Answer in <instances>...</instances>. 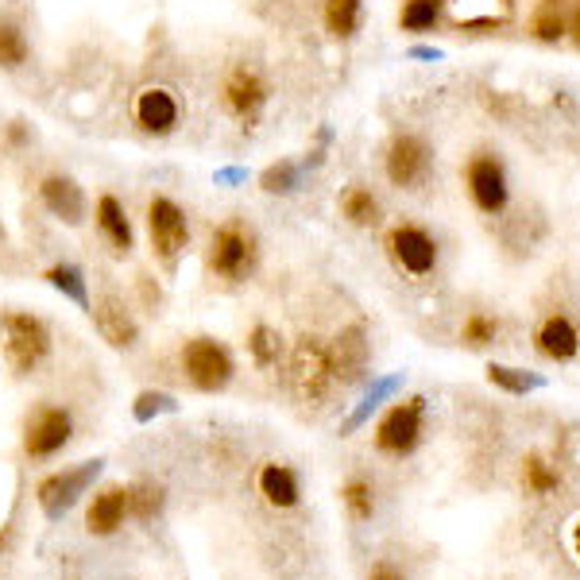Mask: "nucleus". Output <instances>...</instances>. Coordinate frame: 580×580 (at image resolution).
Returning a JSON list of instances; mask_svg holds the SVG:
<instances>
[{"mask_svg":"<svg viewBox=\"0 0 580 580\" xmlns=\"http://www.w3.org/2000/svg\"><path fill=\"white\" fill-rule=\"evenodd\" d=\"M31 62V39L15 20H0V70H23Z\"/></svg>","mask_w":580,"mask_h":580,"instance_id":"23","label":"nucleus"},{"mask_svg":"<svg viewBox=\"0 0 580 580\" xmlns=\"http://www.w3.org/2000/svg\"><path fill=\"white\" fill-rule=\"evenodd\" d=\"M573 550H577V558H580V519H577V527H573Z\"/></svg>","mask_w":580,"mask_h":580,"instance_id":"38","label":"nucleus"},{"mask_svg":"<svg viewBox=\"0 0 580 580\" xmlns=\"http://www.w3.org/2000/svg\"><path fill=\"white\" fill-rule=\"evenodd\" d=\"M183 372L198 391L217 395V391L229 387L232 375H237V360H232L229 344H221L217 336L201 333V336H190V341L183 344Z\"/></svg>","mask_w":580,"mask_h":580,"instance_id":"5","label":"nucleus"},{"mask_svg":"<svg viewBox=\"0 0 580 580\" xmlns=\"http://www.w3.org/2000/svg\"><path fill=\"white\" fill-rule=\"evenodd\" d=\"M522 484H527V491H530V496H550V491L561 484V476L553 473V468L546 465V460L535 453V457H527V460H522Z\"/></svg>","mask_w":580,"mask_h":580,"instance_id":"30","label":"nucleus"},{"mask_svg":"<svg viewBox=\"0 0 580 580\" xmlns=\"http://www.w3.org/2000/svg\"><path fill=\"white\" fill-rule=\"evenodd\" d=\"M538 352L550 360H573L580 352V333L577 325L566 318V313H553V318H546L542 325H538Z\"/></svg>","mask_w":580,"mask_h":580,"instance_id":"19","label":"nucleus"},{"mask_svg":"<svg viewBox=\"0 0 580 580\" xmlns=\"http://www.w3.org/2000/svg\"><path fill=\"white\" fill-rule=\"evenodd\" d=\"M0 336H4V360L15 375H28L51 356V329L39 313L8 310L0 318Z\"/></svg>","mask_w":580,"mask_h":580,"instance_id":"2","label":"nucleus"},{"mask_svg":"<svg viewBox=\"0 0 580 580\" xmlns=\"http://www.w3.org/2000/svg\"><path fill=\"white\" fill-rule=\"evenodd\" d=\"M499 333V321L488 318V313H468L465 318V329H460V341L468 344V349H484V344H491Z\"/></svg>","mask_w":580,"mask_h":580,"instance_id":"31","label":"nucleus"},{"mask_svg":"<svg viewBox=\"0 0 580 580\" xmlns=\"http://www.w3.org/2000/svg\"><path fill=\"white\" fill-rule=\"evenodd\" d=\"M163 511V488H155V484H132L128 488V515L139 522H152L155 515Z\"/></svg>","mask_w":580,"mask_h":580,"instance_id":"29","label":"nucleus"},{"mask_svg":"<svg viewBox=\"0 0 580 580\" xmlns=\"http://www.w3.org/2000/svg\"><path fill=\"white\" fill-rule=\"evenodd\" d=\"M504 4H515V0H504Z\"/></svg>","mask_w":580,"mask_h":580,"instance_id":"41","label":"nucleus"},{"mask_svg":"<svg viewBox=\"0 0 580 580\" xmlns=\"http://www.w3.org/2000/svg\"><path fill=\"white\" fill-rule=\"evenodd\" d=\"M217 93H221L225 113H229L232 121L245 124V128H252L271 101V82L260 66H252V62H232V66L225 70L221 90Z\"/></svg>","mask_w":580,"mask_h":580,"instance_id":"3","label":"nucleus"},{"mask_svg":"<svg viewBox=\"0 0 580 580\" xmlns=\"http://www.w3.org/2000/svg\"><path fill=\"white\" fill-rule=\"evenodd\" d=\"M8 144H12V147H28L31 144L28 121H12V124H8Z\"/></svg>","mask_w":580,"mask_h":580,"instance_id":"35","label":"nucleus"},{"mask_svg":"<svg viewBox=\"0 0 580 580\" xmlns=\"http://www.w3.org/2000/svg\"><path fill=\"white\" fill-rule=\"evenodd\" d=\"M128 519V488H101L93 496L90 511H85V527L90 535H116Z\"/></svg>","mask_w":580,"mask_h":580,"instance_id":"18","label":"nucleus"},{"mask_svg":"<svg viewBox=\"0 0 580 580\" xmlns=\"http://www.w3.org/2000/svg\"><path fill=\"white\" fill-rule=\"evenodd\" d=\"M367 580H403V577H398V573H395V569H391V566H380V569H375V573L367 577Z\"/></svg>","mask_w":580,"mask_h":580,"instance_id":"37","label":"nucleus"},{"mask_svg":"<svg viewBox=\"0 0 580 580\" xmlns=\"http://www.w3.org/2000/svg\"><path fill=\"white\" fill-rule=\"evenodd\" d=\"M422 418H426V398L414 395L395 403L375 426V449L387 457H411L422 442Z\"/></svg>","mask_w":580,"mask_h":580,"instance_id":"7","label":"nucleus"},{"mask_svg":"<svg viewBox=\"0 0 580 580\" xmlns=\"http://www.w3.org/2000/svg\"><path fill=\"white\" fill-rule=\"evenodd\" d=\"M132 121L144 136H175L183 124V101L170 85H144L132 97Z\"/></svg>","mask_w":580,"mask_h":580,"instance_id":"11","label":"nucleus"},{"mask_svg":"<svg viewBox=\"0 0 580 580\" xmlns=\"http://www.w3.org/2000/svg\"><path fill=\"white\" fill-rule=\"evenodd\" d=\"M445 0H406L403 12H398V28L414 31V35H426L442 23Z\"/></svg>","mask_w":580,"mask_h":580,"instance_id":"25","label":"nucleus"},{"mask_svg":"<svg viewBox=\"0 0 580 580\" xmlns=\"http://www.w3.org/2000/svg\"><path fill=\"white\" fill-rule=\"evenodd\" d=\"M90 313H93V325H97V333L105 336L113 349H132V344H136L139 325H136V318L124 310V302L116 294H105Z\"/></svg>","mask_w":580,"mask_h":580,"instance_id":"16","label":"nucleus"},{"mask_svg":"<svg viewBox=\"0 0 580 580\" xmlns=\"http://www.w3.org/2000/svg\"><path fill=\"white\" fill-rule=\"evenodd\" d=\"M248 352H252L256 367H276L279 360H283V333H279L276 325H256L252 333H248Z\"/></svg>","mask_w":580,"mask_h":580,"instance_id":"26","label":"nucleus"},{"mask_svg":"<svg viewBox=\"0 0 580 580\" xmlns=\"http://www.w3.org/2000/svg\"><path fill=\"white\" fill-rule=\"evenodd\" d=\"M0 245H4V229H0Z\"/></svg>","mask_w":580,"mask_h":580,"instance_id":"40","label":"nucleus"},{"mask_svg":"<svg viewBox=\"0 0 580 580\" xmlns=\"http://www.w3.org/2000/svg\"><path fill=\"white\" fill-rule=\"evenodd\" d=\"M329 356H333V372L336 383H356L367 367V341H364V329L349 325L333 344H329Z\"/></svg>","mask_w":580,"mask_h":580,"instance_id":"17","label":"nucleus"},{"mask_svg":"<svg viewBox=\"0 0 580 580\" xmlns=\"http://www.w3.org/2000/svg\"><path fill=\"white\" fill-rule=\"evenodd\" d=\"M74 437V418L66 406H35L23 422V453L31 460H46L62 453Z\"/></svg>","mask_w":580,"mask_h":580,"instance_id":"9","label":"nucleus"},{"mask_svg":"<svg viewBox=\"0 0 580 580\" xmlns=\"http://www.w3.org/2000/svg\"><path fill=\"white\" fill-rule=\"evenodd\" d=\"M163 411H175V398L163 395V391H144V395L136 398V418L147 422L152 414H163Z\"/></svg>","mask_w":580,"mask_h":580,"instance_id":"32","label":"nucleus"},{"mask_svg":"<svg viewBox=\"0 0 580 580\" xmlns=\"http://www.w3.org/2000/svg\"><path fill=\"white\" fill-rule=\"evenodd\" d=\"M387 256L403 276L411 279H426L437 268V240L429 237L422 225L414 221H398L387 232Z\"/></svg>","mask_w":580,"mask_h":580,"instance_id":"10","label":"nucleus"},{"mask_svg":"<svg viewBox=\"0 0 580 580\" xmlns=\"http://www.w3.org/2000/svg\"><path fill=\"white\" fill-rule=\"evenodd\" d=\"M97 473H101V460H85V465L70 468V473L46 476V480L39 484V491H35L39 504H43V511L51 515V519H59L62 511H70L74 499L82 496L93 480H97Z\"/></svg>","mask_w":580,"mask_h":580,"instance_id":"13","label":"nucleus"},{"mask_svg":"<svg viewBox=\"0 0 580 580\" xmlns=\"http://www.w3.org/2000/svg\"><path fill=\"white\" fill-rule=\"evenodd\" d=\"M43 279L59 290L62 298H70V302H77L82 310H93L90 302V290H85V276L82 268H74V263H54V268L43 271Z\"/></svg>","mask_w":580,"mask_h":580,"instance_id":"24","label":"nucleus"},{"mask_svg":"<svg viewBox=\"0 0 580 580\" xmlns=\"http://www.w3.org/2000/svg\"><path fill=\"white\" fill-rule=\"evenodd\" d=\"M321 15H325L329 35L352 39L364 20V0H321Z\"/></svg>","mask_w":580,"mask_h":580,"instance_id":"22","label":"nucleus"},{"mask_svg":"<svg viewBox=\"0 0 580 580\" xmlns=\"http://www.w3.org/2000/svg\"><path fill=\"white\" fill-rule=\"evenodd\" d=\"M302 186V167L294 159H279L271 167H263L260 175V190L263 194H294Z\"/></svg>","mask_w":580,"mask_h":580,"instance_id":"27","label":"nucleus"},{"mask_svg":"<svg viewBox=\"0 0 580 580\" xmlns=\"http://www.w3.org/2000/svg\"><path fill=\"white\" fill-rule=\"evenodd\" d=\"M535 31L542 39H561L566 35V20H561V12H553V4H546L542 15L535 20Z\"/></svg>","mask_w":580,"mask_h":580,"instance_id":"33","label":"nucleus"},{"mask_svg":"<svg viewBox=\"0 0 580 580\" xmlns=\"http://www.w3.org/2000/svg\"><path fill=\"white\" fill-rule=\"evenodd\" d=\"M147 237H152L155 260L167 271H175L183 252L190 248V217L170 194H155L147 201Z\"/></svg>","mask_w":580,"mask_h":580,"instance_id":"4","label":"nucleus"},{"mask_svg":"<svg viewBox=\"0 0 580 580\" xmlns=\"http://www.w3.org/2000/svg\"><path fill=\"white\" fill-rule=\"evenodd\" d=\"M465 183H468V194H473L476 209H484V214H504V206H507L504 163L491 159V155H476L465 170Z\"/></svg>","mask_w":580,"mask_h":580,"instance_id":"14","label":"nucleus"},{"mask_svg":"<svg viewBox=\"0 0 580 580\" xmlns=\"http://www.w3.org/2000/svg\"><path fill=\"white\" fill-rule=\"evenodd\" d=\"M383 170H387L391 186H398V190H418L429 178V170H434V152H429L426 139L414 136V132H398L387 144Z\"/></svg>","mask_w":580,"mask_h":580,"instance_id":"8","label":"nucleus"},{"mask_svg":"<svg viewBox=\"0 0 580 580\" xmlns=\"http://www.w3.org/2000/svg\"><path fill=\"white\" fill-rule=\"evenodd\" d=\"M93 221H97V232L101 240H105V248L113 256H132V248H136V229H132V217L128 209H124V201L116 198V194H101L97 206H93Z\"/></svg>","mask_w":580,"mask_h":580,"instance_id":"15","label":"nucleus"},{"mask_svg":"<svg viewBox=\"0 0 580 580\" xmlns=\"http://www.w3.org/2000/svg\"><path fill=\"white\" fill-rule=\"evenodd\" d=\"M488 375H491V383H499V387H507V391H527L530 383L535 380H527V375H515V367H488Z\"/></svg>","mask_w":580,"mask_h":580,"instance_id":"34","label":"nucleus"},{"mask_svg":"<svg viewBox=\"0 0 580 580\" xmlns=\"http://www.w3.org/2000/svg\"><path fill=\"white\" fill-rule=\"evenodd\" d=\"M336 372L333 356H329V344L321 336H302L290 352V387L302 403H321V398L333 391Z\"/></svg>","mask_w":580,"mask_h":580,"instance_id":"6","label":"nucleus"},{"mask_svg":"<svg viewBox=\"0 0 580 580\" xmlns=\"http://www.w3.org/2000/svg\"><path fill=\"white\" fill-rule=\"evenodd\" d=\"M341 217L356 229H372V225H380V198L367 186H349L341 194Z\"/></svg>","mask_w":580,"mask_h":580,"instance_id":"21","label":"nucleus"},{"mask_svg":"<svg viewBox=\"0 0 580 580\" xmlns=\"http://www.w3.org/2000/svg\"><path fill=\"white\" fill-rule=\"evenodd\" d=\"M39 201H43V209L54 221L70 225V229H77L85 221V214H90V198H85L82 183L62 175V170H51V175L39 178Z\"/></svg>","mask_w":580,"mask_h":580,"instance_id":"12","label":"nucleus"},{"mask_svg":"<svg viewBox=\"0 0 580 580\" xmlns=\"http://www.w3.org/2000/svg\"><path fill=\"white\" fill-rule=\"evenodd\" d=\"M245 170H237V167H229V170H221V175H217V183H245Z\"/></svg>","mask_w":580,"mask_h":580,"instance_id":"36","label":"nucleus"},{"mask_svg":"<svg viewBox=\"0 0 580 580\" xmlns=\"http://www.w3.org/2000/svg\"><path fill=\"white\" fill-rule=\"evenodd\" d=\"M206 268L221 283L252 279L256 268H260V237H256L252 225L240 221V217H229V221L217 225L206 245Z\"/></svg>","mask_w":580,"mask_h":580,"instance_id":"1","label":"nucleus"},{"mask_svg":"<svg viewBox=\"0 0 580 580\" xmlns=\"http://www.w3.org/2000/svg\"><path fill=\"white\" fill-rule=\"evenodd\" d=\"M341 504L349 507V519L352 522H367L375 511V488L367 480H349L341 488Z\"/></svg>","mask_w":580,"mask_h":580,"instance_id":"28","label":"nucleus"},{"mask_svg":"<svg viewBox=\"0 0 580 580\" xmlns=\"http://www.w3.org/2000/svg\"><path fill=\"white\" fill-rule=\"evenodd\" d=\"M573 31H577V43H580V12H577V23H573Z\"/></svg>","mask_w":580,"mask_h":580,"instance_id":"39","label":"nucleus"},{"mask_svg":"<svg viewBox=\"0 0 580 580\" xmlns=\"http://www.w3.org/2000/svg\"><path fill=\"white\" fill-rule=\"evenodd\" d=\"M260 496L268 499L271 507H279V511H290V507L298 504V476L290 473L287 465H263L260 468Z\"/></svg>","mask_w":580,"mask_h":580,"instance_id":"20","label":"nucleus"}]
</instances>
